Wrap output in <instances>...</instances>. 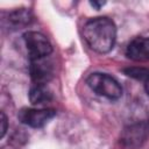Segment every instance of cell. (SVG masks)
Returning <instances> with one entry per match:
<instances>
[{"label": "cell", "mask_w": 149, "mask_h": 149, "mask_svg": "<svg viewBox=\"0 0 149 149\" xmlns=\"http://www.w3.org/2000/svg\"><path fill=\"white\" fill-rule=\"evenodd\" d=\"M83 35L92 50L99 54H107L114 47L116 27L114 22L106 16L93 17L84 24Z\"/></svg>", "instance_id": "6da1fadb"}, {"label": "cell", "mask_w": 149, "mask_h": 149, "mask_svg": "<svg viewBox=\"0 0 149 149\" xmlns=\"http://www.w3.org/2000/svg\"><path fill=\"white\" fill-rule=\"evenodd\" d=\"M86 83L93 92L109 100H118L122 95V87L119 81L107 73H91L87 77Z\"/></svg>", "instance_id": "7a4b0ae2"}, {"label": "cell", "mask_w": 149, "mask_h": 149, "mask_svg": "<svg viewBox=\"0 0 149 149\" xmlns=\"http://www.w3.org/2000/svg\"><path fill=\"white\" fill-rule=\"evenodd\" d=\"M23 42L29 55V59H38L48 57L52 52L50 41L38 31H26L23 34Z\"/></svg>", "instance_id": "3957f363"}, {"label": "cell", "mask_w": 149, "mask_h": 149, "mask_svg": "<svg viewBox=\"0 0 149 149\" xmlns=\"http://www.w3.org/2000/svg\"><path fill=\"white\" fill-rule=\"evenodd\" d=\"M55 115L56 111L52 108H22L17 113L19 120L31 128L44 127Z\"/></svg>", "instance_id": "277c9868"}, {"label": "cell", "mask_w": 149, "mask_h": 149, "mask_svg": "<svg viewBox=\"0 0 149 149\" xmlns=\"http://www.w3.org/2000/svg\"><path fill=\"white\" fill-rule=\"evenodd\" d=\"M149 136V123H134L126 127L120 137V142L125 148L136 149L142 146L144 141H147Z\"/></svg>", "instance_id": "5b68a950"}, {"label": "cell", "mask_w": 149, "mask_h": 149, "mask_svg": "<svg viewBox=\"0 0 149 149\" xmlns=\"http://www.w3.org/2000/svg\"><path fill=\"white\" fill-rule=\"evenodd\" d=\"M29 61V73L34 84H47L52 77V64L47 59V57Z\"/></svg>", "instance_id": "8992f818"}, {"label": "cell", "mask_w": 149, "mask_h": 149, "mask_svg": "<svg viewBox=\"0 0 149 149\" xmlns=\"http://www.w3.org/2000/svg\"><path fill=\"white\" fill-rule=\"evenodd\" d=\"M126 56L136 62L149 61V37H136L129 42Z\"/></svg>", "instance_id": "52a82bcc"}, {"label": "cell", "mask_w": 149, "mask_h": 149, "mask_svg": "<svg viewBox=\"0 0 149 149\" xmlns=\"http://www.w3.org/2000/svg\"><path fill=\"white\" fill-rule=\"evenodd\" d=\"M33 21V14L27 8H19L8 13L7 22L14 29H21Z\"/></svg>", "instance_id": "ba28073f"}, {"label": "cell", "mask_w": 149, "mask_h": 149, "mask_svg": "<svg viewBox=\"0 0 149 149\" xmlns=\"http://www.w3.org/2000/svg\"><path fill=\"white\" fill-rule=\"evenodd\" d=\"M52 99V93L47 84H33L29 90V100L33 105H43Z\"/></svg>", "instance_id": "9c48e42d"}, {"label": "cell", "mask_w": 149, "mask_h": 149, "mask_svg": "<svg viewBox=\"0 0 149 149\" xmlns=\"http://www.w3.org/2000/svg\"><path fill=\"white\" fill-rule=\"evenodd\" d=\"M123 72L126 76L137 80H142V81H146L149 78V69H146V68H139V66L127 68L123 70Z\"/></svg>", "instance_id": "30bf717a"}, {"label": "cell", "mask_w": 149, "mask_h": 149, "mask_svg": "<svg viewBox=\"0 0 149 149\" xmlns=\"http://www.w3.org/2000/svg\"><path fill=\"white\" fill-rule=\"evenodd\" d=\"M0 123H1V128H0V137L2 139L7 132V128H8V121H7V116L3 112H1V120H0Z\"/></svg>", "instance_id": "8fae6325"}, {"label": "cell", "mask_w": 149, "mask_h": 149, "mask_svg": "<svg viewBox=\"0 0 149 149\" xmlns=\"http://www.w3.org/2000/svg\"><path fill=\"white\" fill-rule=\"evenodd\" d=\"M90 5H91L92 7H95L97 9H99L101 6H104V5H105V1H91V2H90Z\"/></svg>", "instance_id": "7c38bea8"}, {"label": "cell", "mask_w": 149, "mask_h": 149, "mask_svg": "<svg viewBox=\"0 0 149 149\" xmlns=\"http://www.w3.org/2000/svg\"><path fill=\"white\" fill-rule=\"evenodd\" d=\"M144 88H146V92L149 94V78L144 81Z\"/></svg>", "instance_id": "4fadbf2b"}]
</instances>
